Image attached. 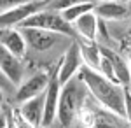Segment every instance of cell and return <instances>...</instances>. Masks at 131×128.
<instances>
[{"mask_svg":"<svg viewBox=\"0 0 131 128\" xmlns=\"http://www.w3.org/2000/svg\"><path fill=\"white\" fill-rule=\"evenodd\" d=\"M84 86L89 89L91 97L100 104L101 107L110 111L117 118L124 119V86L103 77L98 70H93L82 65L77 74Z\"/></svg>","mask_w":131,"mask_h":128,"instance_id":"1","label":"cell"},{"mask_svg":"<svg viewBox=\"0 0 131 128\" xmlns=\"http://www.w3.org/2000/svg\"><path fill=\"white\" fill-rule=\"evenodd\" d=\"M26 26L49 30V32H54V33H61V35H65V37H68V39H77L72 23H68V21L61 16L60 11L49 9V7H46V9L31 14L30 18L25 20L18 28H26Z\"/></svg>","mask_w":131,"mask_h":128,"instance_id":"2","label":"cell"},{"mask_svg":"<svg viewBox=\"0 0 131 128\" xmlns=\"http://www.w3.org/2000/svg\"><path fill=\"white\" fill-rule=\"evenodd\" d=\"M77 112H79V91L72 79L61 86L56 119L63 128H70L73 125V119L77 118Z\"/></svg>","mask_w":131,"mask_h":128,"instance_id":"3","label":"cell"},{"mask_svg":"<svg viewBox=\"0 0 131 128\" xmlns=\"http://www.w3.org/2000/svg\"><path fill=\"white\" fill-rule=\"evenodd\" d=\"M51 2L52 0H30V2H23L14 7H9V9H4L0 12V28L2 26H19L31 14L49 7Z\"/></svg>","mask_w":131,"mask_h":128,"instance_id":"4","label":"cell"},{"mask_svg":"<svg viewBox=\"0 0 131 128\" xmlns=\"http://www.w3.org/2000/svg\"><path fill=\"white\" fill-rule=\"evenodd\" d=\"M84 65L82 63V58H81V49H79V44H77V40L72 39V44L67 48L65 51V54H63V58L60 61V67L56 70V76L60 79V84H67L68 81L75 77L77 74H79V70L81 67Z\"/></svg>","mask_w":131,"mask_h":128,"instance_id":"5","label":"cell"},{"mask_svg":"<svg viewBox=\"0 0 131 128\" xmlns=\"http://www.w3.org/2000/svg\"><path fill=\"white\" fill-rule=\"evenodd\" d=\"M21 33H23V37L26 40V46L31 48L33 51H39V53L52 49L60 42L61 37H65L61 33H54V32L42 30V28H31V26L21 28Z\"/></svg>","mask_w":131,"mask_h":128,"instance_id":"6","label":"cell"},{"mask_svg":"<svg viewBox=\"0 0 131 128\" xmlns=\"http://www.w3.org/2000/svg\"><path fill=\"white\" fill-rule=\"evenodd\" d=\"M61 84L60 79L54 74L49 76V83L44 89V116H42V128L51 126L56 121V111H58V100H60Z\"/></svg>","mask_w":131,"mask_h":128,"instance_id":"7","label":"cell"},{"mask_svg":"<svg viewBox=\"0 0 131 128\" xmlns=\"http://www.w3.org/2000/svg\"><path fill=\"white\" fill-rule=\"evenodd\" d=\"M0 72L9 79L12 86H18L23 77H25V65L19 56H16L14 53L5 49L0 44Z\"/></svg>","mask_w":131,"mask_h":128,"instance_id":"8","label":"cell"},{"mask_svg":"<svg viewBox=\"0 0 131 128\" xmlns=\"http://www.w3.org/2000/svg\"><path fill=\"white\" fill-rule=\"evenodd\" d=\"M47 83H49V74H47V72H37V74H33L31 77L21 81L19 86H16L18 89H14V91H16V93H14V100H16L18 104H21V102H25V100L39 95V93H42V91L46 89Z\"/></svg>","mask_w":131,"mask_h":128,"instance_id":"9","label":"cell"},{"mask_svg":"<svg viewBox=\"0 0 131 128\" xmlns=\"http://www.w3.org/2000/svg\"><path fill=\"white\" fill-rule=\"evenodd\" d=\"M0 44L19 58H23L28 49L26 40L21 33V28H18V26H2L0 28Z\"/></svg>","mask_w":131,"mask_h":128,"instance_id":"10","label":"cell"},{"mask_svg":"<svg viewBox=\"0 0 131 128\" xmlns=\"http://www.w3.org/2000/svg\"><path fill=\"white\" fill-rule=\"evenodd\" d=\"M18 111L30 125L39 128L42 125V116H44V91L28 100H25V102H21Z\"/></svg>","mask_w":131,"mask_h":128,"instance_id":"11","label":"cell"},{"mask_svg":"<svg viewBox=\"0 0 131 128\" xmlns=\"http://www.w3.org/2000/svg\"><path fill=\"white\" fill-rule=\"evenodd\" d=\"M128 12L129 9L122 0H98L94 5V14L100 20H122Z\"/></svg>","mask_w":131,"mask_h":128,"instance_id":"12","label":"cell"},{"mask_svg":"<svg viewBox=\"0 0 131 128\" xmlns=\"http://www.w3.org/2000/svg\"><path fill=\"white\" fill-rule=\"evenodd\" d=\"M72 26L75 30L77 37L88 40H98V16L94 14V11L82 14L81 18H77L72 23Z\"/></svg>","mask_w":131,"mask_h":128,"instance_id":"13","label":"cell"},{"mask_svg":"<svg viewBox=\"0 0 131 128\" xmlns=\"http://www.w3.org/2000/svg\"><path fill=\"white\" fill-rule=\"evenodd\" d=\"M100 51H101V54H105V56L112 61L117 83H119L121 86H129V84H131V76H129L128 60H124L119 53H115L114 49L107 48V46H101V44H100Z\"/></svg>","mask_w":131,"mask_h":128,"instance_id":"14","label":"cell"},{"mask_svg":"<svg viewBox=\"0 0 131 128\" xmlns=\"http://www.w3.org/2000/svg\"><path fill=\"white\" fill-rule=\"evenodd\" d=\"M75 40H77L79 49H81L82 63L93 70H98V65H100V60H101L100 44L96 40H88V39H81V37H77Z\"/></svg>","mask_w":131,"mask_h":128,"instance_id":"15","label":"cell"},{"mask_svg":"<svg viewBox=\"0 0 131 128\" xmlns=\"http://www.w3.org/2000/svg\"><path fill=\"white\" fill-rule=\"evenodd\" d=\"M94 5H96V2L77 4V5H72V7H67V9L60 11V14L68 21V23H73L77 18H81L82 14H86V12H89V11H94Z\"/></svg>","mask_w":131,"mask_h":128,"instance_id":"16","label":"cell"},{"mask_svg":"<svg viewBox=\"0 0 131 128\" xmlns=\"http://www.w3.org/2000/svg\"><path fill=\"white\" fill-rule=\"evenodd\" d=\"M86 2H98V0H52L49 4V9L63 11V9H67V7L77 5V4H86Z\"/></svg>","mask_w":131,"mask_h":128,"instance_id":"17","label":"cell"},{"mask_svg":"<svg viewBox=\"0 0 131 128\" xmlns=\"http://www.w3.org/2000/svg\"><path fill=\"white\" fill-rule=\"evenodd\" d=\"M124 119L131 125V93L129 86H124Z\"/></svg>","mask_w":131,"mask_h":128,"instance_id":"18","label":"cell"},{"mask_svg":"<svg viewBox=\"0 0 131 128\" xmlns=\"http://www.w3.org/2000/svg\"><path fill=\"white\" fill-rule=\"evenodd\" d=\"M0 88L4 89V93H9V91H14V89H16V86H12V84L9 83V79H7L4 74H2V72H0Z\"/></svg>","mask_w":131,"mask_h":128,"instance_id":"19","label":"cell"},{"mask_svg":"<svg viewBox=\"0 0 131 128\" xmlns=\"http://www.w3.org/2000/svg\"><path fill=\"white\" fill-rule=\"evenodd\" d=\"M23 2H30V0H0V11L9 9V7H14V5L23 4Z\"/></svg>","mask_w":131,"mask_h":128,"instance_id":"20","label":"cell"},{"mask_svg":"<svg viewBox=\"0 0 131 128\" xmlns=\"http://www.w3.org/2000/svg\"><path fill=\"white\" fill-rule=\"evenodd\" d=\"M0 128H7V114H5V107L0 111Z\"/></svg>","mask_w":131,"mask_h":128,"instance_id":"21","label":"cell"},{"mask_svg":"<svg viewBox=\"0 0 131 128\" xmlns=\"http://www.w3.org/2000/svg\"><path fill=\"white\" fill-rule=\"evenodd\" d=\"M4 98H5V93H4V89L0 88V111L4 109Z\"/></svg>","mask_w":131,"mask_h":128,"instance_id":"22","label":"cell"},{"mask_svg":"<svg viewBox=\"0 0 131 128\" xmlns=\"http://www.w3.org/2000/svg\"><path fill=\"white\" fill-rule=\"evenodd\" d=\"M128 67H129V76H131V49L128 51ZM131 86V84H129Z\"/></svg>","mask_w":131,"mask_h":128,"instance_id":"23","label":"cell"},{"mask_svg":"<svg viewBox=\"0 0 131 128\" xmlns=\"http://www.w3.org/2000/svg\"><path fill=\"white\" fill-rule=\"evenodd\" d=\"M129 37H131V28H129Z\"/></svg>","mask_w":131,"mask_h":128,"instance_id":"24","label":"cell"},{"mask_svg":"<svg viewBox=\"0 0 131 128\" xmlns=\"http://www.w3.org/2000/svg\"><path fill=\"white\" fill-rule=\"evenodd\" d=\"M39 128H42V126H39Z\"/></svg>","mask_w":131,"mask_h":128,"instance_id":"25","label":"cell"}]
</instances>
